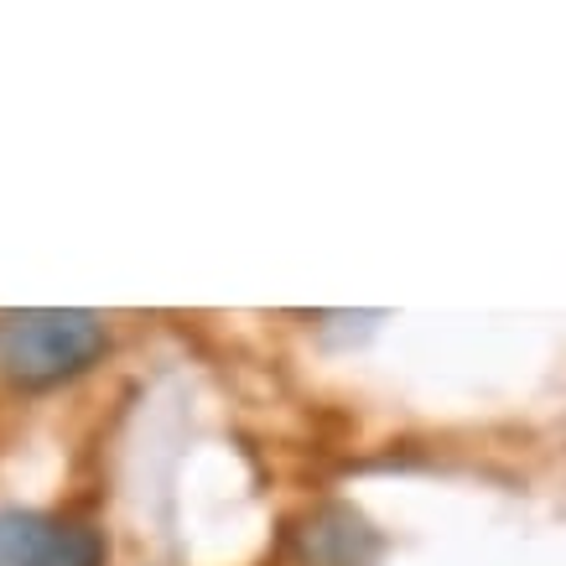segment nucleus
Segmentation results:
<instances>
[{
    "label": "nucleus",
    "instance_id": "nucleus-3",
    "mask_svg": "<svg viewBox=\"0 0 566 566\" xmlns=\"http://www.w3.org/2000/svg\"><path fill=\"white\" fill-rule=\"evenodd\" d=\"M296 556L307 566H375L379 531L348 504H317L296 525Z\"/></svg>",
    "mask_w": 566,
    "mask_h": 566
},
{
    "label": "nucleus",
    "instance_id": "nucleus-1",
    "mask_svg": "<svg viewBox=\"0 0 566 566\" xmlns=\"http://www.w3.org/2000/svg\"><path fill=\"white\" fill-rule=\"evenodd\" d=\"M109 327L84 307H21L0 312V375L21 390H52L104 359Z\"/></svg>",
    "mask_w": 566,
    "mask_h": 566
},
{
    "label": "nucleus",
    "instance_id": "nucleus-2",
    "mask_svg": "<svg viewBox=\"0 0 566 566\" xmlns=\"http://www.w3.org/2000/svg\"><path fill=\"white\" fill-rule=\"evenodd\" d=\"M0 566H104V541L42 510H0Z\"/></svg>",
    "mask_w": 566,
    "mask_h": 566
}]
</instances>
